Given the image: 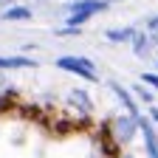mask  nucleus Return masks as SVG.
Here are the masks:
<instances>
[{
    "instance_id": "obj_4",
    "label": "nucleus",
    "mask_w": 158,
    "mask_h": 158,
    "mask_svg": "<svg viewBox=\"0 0 158 158\" xmlns=\"http://www.w3.org/2000/svg\"><path fill=\"white\" fill-rule=\"evenodd\" d=\"M28 65H34L31 59H26V56H0V68H28Z\"/></svg>"
},
{
    "instance_id": "obj_1",
    "label": "nucleus",
    "mask_w": 158,
    "mask_h": 158,
    "mask_svg": "<svg viewBox=\"0 0 158 158\" xmlns=\"http://www.w3.org/2000/svg\"><path fill=\"white\" fill-rule=\"evenodd\" d=\"M59 68H65V71H71V73H79L82 79H88V82H96V73H93V62L90 59H82V56H62L56 62Z\"/></svg>"
},
{
    "instance_id": "obj_2",
    "label": "nucleus",
    "mask_w": 158,
    "mask_h": 158,
    "mask_svg": "<svg viewBox=\"0 0 158 158\" xmlns=\"http://www.w3.org/2000/svg\"><path fill=\"white\" fill-rule=\"evenodd\" d=\"M76 6H79V11H73V14H71V20H68V26H73V28H79V23H85V20H88L93 11L105 9L107 3H96V0H85V3H76Z\"/></svg>"
},
{
    "instance_id": "obj_5",
    "label": "nucleus",
    "mask_w": 158,
    "mask_h": 158,
    "mask_svg": "<svg viewBox=\"0 0 158 158\" xmlns=\"http://www.w3.org/2000/svg\"><path fill=\"white\" fill-rule=\"evenodd\" d=\"M113 90H116V93H118V99H122V102H124V107H127V110H130V113L135 116V105H133V99H130V93H127V90H124L122 85H113Z\"/></svg>"
},
{
    "instance_id": "obj_9",
    "label": "nucleus",
    "mask_w": 158,
    "mask_h": 158,
    "mask_svg": "<svg viewBox=\"0 0 158 158\" xmlns=\"http://www.w3.org/2000/svg\"><path fill=\"white\" fill-rule=\"evenodd\" d=\"M144 79H147V82H150V85H155V88H158V76H152V73H147Z\"/></svg>"
},
{
    "instance_id": "obj_7",
    "label": "nucleus",
    "mask_w": 158,
    "mask_h": 158,
    "mask_svg": "<svg viewBox=\"0 0 158 158\" xmlns=\"http://www.w3.org/2000/svg\"><path fill=\"white\" fill-rule=\"evenodd\" d=\"M9 96H0V110H6V107H11L14 105V99H17V93L14 90H6Z\"/></svg>"
},
{
    "instance_id": "obj_8",
    "label": "nucleus",
    "mask_w": 158,
    "mask_h": 158,
    "mask_svg": "<svg viewBox=\"0 0 158 158\" xmlns=\"http://www.w3.org/2000/svg\"><path fill=\"white\" fill-rule=\"evenodd\" d=\"M130 37H133L130 28H124V31H110V40H130Z\"/></svg>"
},
{
    "instance_id": "obj_3",
    "label": "nucleus",
    "mask_w": 158,
    "mask_h": 158,
    "mask_svg": "<svg viewBox=\"0 0 158 158\" xmlns=\"http://www.w3.org/2000/svg\"><path fill=\"white\" fill-rule=\"evenodd\" d=\"M135 124L141 127V133H144V141H147V152H150V158H158V138H155L150 122H144V118H135Z\"/></svg>"
},
{
    "instance_id": "obj_6",
    "label": "nucleus",
    "mask_w": 158,
    "mask_h": 158,
    "mask_svg": "<svg viewBox=\"0 0 158 158\" xmlns=\"http://www.w3.org/2000/svg\"><path fill=\"white\" fill-rule=\"evenodd\" d=\"M3 17H6V20H28L31 11H28V9H9V11H3Z\"/></svg>"
}]
</instances>
